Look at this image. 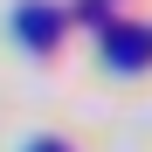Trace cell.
Wrapping results in <instances>:
<instances>
[{
  "instance_id": "6da1fadb",
  "label": "cell",
  "mask_w": 152,
  "mask_h": 152,
  "mask_svg": "<svg viewBox=\"0 0 152 152\" xmlns=\"http://www.w3.org/2000/svg\"><path fill=\"white\" fill-rule=\"evenodd\" d=\"M21 35H28V42H48V35H56V14H48V7H28V14H21Z\"/></svg>"
},
{
  "instance_id": "7a4b0ae2",
  "label": "cell",
  "mask_w": 152,
  "mask_h": 152,
  "mask_svg": "<svg viewBox=\"0 0 152 152\" xmlns=\"http://www.w3.org/2000/svg\"><path fill=\"white\" fill-rule=\"evenodd\" d=\"M35 152H62V145H35Z\"/></svg>"
}]
</instances>
